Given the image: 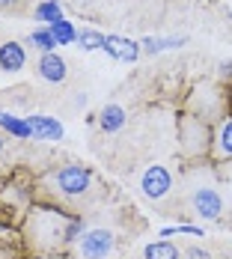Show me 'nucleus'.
Masks as SVG:
<instances>
[{"mask_svg": "<svg viewBox=\"0 0 232 259\" xmlns=\"http://www.w3.org/2000/svg\"><path fill=\"white\" fill-rule=\"evenodd\" d=\"M170 188H173V173L164 167V164H152V167H146L143 170V176H140V191H143V197L146 200H164L167 194H170Z\"/></svg>", "mask_w": 232, "mask_h": 259, "instance_id": "7ed1b4c3", "label": "nucleus"}, {"mask_svg": "<svg viewBox=\"0 0 232 259\" xmlns=\"http://www.w3.org/2000/svg\"><path fill=\"white\" fill-rule=\"evenodd\" d=\"M104 33L99 30H92V27H83V30H77V48H83V51H102L104 48Z\"/></svg>", "mask_w": 232, "mask_h": 259, "instance_id": "dca6fc26", "label": "nucleus"}, {"mask_svg": "<svg viewBox=\"0 0 232 259\" xmlns=\"http://www.w3.org/2000/svg\"><path fill=\"white\" fill-rule=\"evenodd\" d=\"M66 15H63L60 0H42V3H36V21H45V27H54Z\"/></svg>", "mask_w": 232, "mask_h": 259, "instance_id": "ddd939ff", "label": "nucleus"}, {"mask_svg": "<svg viewBox=\"0 0 232 259\" xmlns=\"http://www.w3.org/2000/svg\"><path fill=\"white\" fill-rule=\"evenodd\" d=\"M80 235H83V224H80V221H72V224L63 230V238H66V241H80Z\"/></svg>", "mask_w": 232, "mask_h": 259, "instance_id": "aec40b11", "label": "nucleus"}, {"mask_svg": "<svg viewBox=\"0 0 232 259\" xmlns=\"http://www.w3.org/2000/svg\"><path fill=\"white\" fill-rule=\"evenodd\" d=\"M184 45V36H173V39H155V36H146L143 42H140V48H143V54H149V57H155V54L161 51H170V48H181Z\"/></svg>", "mask_w": 232, "mask_h": 259, "instance_id": "2eb2a0df", "label": "nucleus"}, {"mask_svg": "<svg viewBox=\"0 0 232 259\" xmlns=\"http://www.w3.org/2000/svg\"><path fill=\"white\" fill-rule=\"evenodd\" d=\"M214 149L220 158H232V116L223 119L217 125V134H214Z\"/></svg>", "mask_w": 232, "mask_h": 259, "instance_id": "4468645a", "label": "nucleus"}, {"mask_svg": "<svg viewBox=\"0 0 232 259\" xmlns=\"http://www.w3.org/2000/svg\"><path fill=\"white\" fill-rule=\"evenodd\" d=\"M181 259H211V253L206 247H200V244H191V247L181 250Z\"/></svg>", "mask_w": 232, "mask_h": 259, "instance_id": "6ab92c4d", "label": "nucleus"}, {"mask_svg": "<svg viewBox=\"0 0 232 259\" xmlns=\"http://www.w3.org/2000/svg\"><path fill=\"white\" fill-rule=\"evenodd\" d=\"M125 107L122 104H104L102 113H99V125H102V131H107V134H113V131H119L122 125H125Z\"/></svg>", "mask_w": 232, "mask_h": 259, "instance_id": "1a4fd4ad", "label": "nucleus"}, {"mask_svg": "<svg viewBox=\"0 0 232 259\" xmlns=\"http://www.w3.org/2000/svg\"><path fill=\"white\" fill-rule=\"evenodd\" d=\"M24 63H27V51H24L21 42H12L9 39V42L0 45V69L3 72H21Z\"/></svg>", "mask_w": 232, "mask_h": 259, "instance_id": "6e6552de", "label": "nucleus"}, {"mask_svg": "<svg viewBox=\"0 0 232 259\" xmlns=\"http://www.w3.org/2000/svg\"><path fill=\"white\" fill-rule=\"evenodd\" d=\"M27 42H30L36 51H42V54H54L57 51V45H60L57 36L51 33V27H36V30L27 36Z\"/></svg>", "mask_w": 232, "mask_h": 259, "instance_id": "f8f14e48", "label": "nucleus"}, {"mask_svg": "<svg viewBox=\"0 0 232 259\" xmlns=\"http://www.w3.org/2000/svg\"><path fill=\"white\" fill-rule=\"evenodd\" d=\"M36 72H39V78L48 80V83H63V80L69 78V63H66L57 51L42 54L39 63H36Z\"/></svg>", "mask_w": 232, "mask_h": 259, "instance_id": "39448f33", "label": "nucleus"}, {"mask_svg": "<svg viewBox=\"0 0 232 259\" xmlns=\"http://www.w3.org/2000/svg\"><path fill=\"white\" fill-rule=\"evenodd\" d=\"M191 206L203 221H217L223 214V197L214 185H197L191 191Z\"/></svg>", "mask_w": 232, "mask_h": 259, "instance_id": "f03ea898", "label": "nucleus"}, {"mask_svg": "<svg viewBox=\"0 0 232 259\" xmlns=\"http://www.w3.org/2000/svg\"><path fill=\"white\" fill-rule=\"evenodd\" d=\"M24 3L27 0H0V15H18L24 12Z\"/></svg>", "mask_w": 232, "mask_h": 259, "instance_id": "a211bd4d", "label": "nucleus"}, {"mask_svg": "<svg viewBox=\"0 0 232 259\" xmlns=\"http://www.w3.org/2000/svg\"><path fill=\"white\" fill-rule=\"evenodd\" d=\"M51 33L57 36V42H60V45H72V42H77L75 24H72V21H66V18H63V21H57V24L51 27Z\"/></svg>", "mask_w": 232, "mask_h": 259, "instance_id": "f3484780", "label": "nucleus"}, {"mask_svg": "<svg viewBox=\"0 0 232 259\" xmlns=\"http://www.w3.org/2000/svg\"><path fill=\"white\" fill-rule=\"evenodd\" d=\"M113 247H116V235L110 230H86L77 241L80 259H110Z\"/></svg>", "mask_w": 232, "mask_h": 259, "instance_id": "f257e3e1", "label": "nucleus"}, {"mask_svg": "<svg viewBox=\"0 0 232 259\" xmlns=\"http://www.w3.org/2000/svg\"><path fill=\"white\" fill-rule=\"evenodd\" d=\"M104 54H110L113 60H119V63H134L143 48H140V42H134V39H125V36H107L104 39Z\"/></svg>", "mask_w": 232, "mask_h": 259, "instance_id": "423d86ee", "label": "nucleus"}, {"mask_svg": "<svg viewBox=\"0 0 232 259\" xmlns=\"http://www.w3.org/2000/svg\"><path fill=\"white\" fill-rule=\"evenodd\" d=\"M27 122H30L36 140H63V134H66L63 125L54 116H45V113H33V116H27Z\"/></svg>", "mask_w": 232, "mask_h": 259, "instance_id": "0eeeda50", "label": "nucleus"}, {"mask_svg": "<svg viewBox=\"0 0 232 259\" xmlns=\"http://www.w3.org/2000/svg\"><path fill=\"white\" fill-rule=\"evenodd\" d=\"M3 143H6V140H3V134H0V152H3Z\"/></svg>", "mask_w": 232, "mask_h": 259, "instance_id": "412c9836", "label": "nucleus"}, {"mask_svg": "<svg viewBox=\"0 0 232 259\" xmlns=\"http://www.w3.org/2000/svg\"><path fill=\"white\" fill-rule=\"evenodd\" d=\"M0 128L9 131L18 140H30L33 137V128H30L27 116H15V113H6V110H0Z\"/></svg>", "mask_w": 232, "mask_h": 259, "instance_id": "9d476101", "label": "nucleus"}, {"mask_svg": "<svg viewBox=\"0 0 232 259\" xmlns=\"http://www.w3.org/2000/svg\"><path fill=\"white\" fill-rule=\"evenodd\" d=\"M143 259H181V250L170 238H158L143 247Z\"/></svg>", "mask_w": 232, "mask_h": 259, "instance_id": "9b49d317", "label": "nucleus"}, {"mask_svg": "<svg viewBox=\"0 0 232 259\" xmlns=\"http://www.w3.org/2000/svg\"><path fill=\"white\" fill-rule=\"evenodd\" d=\"M89 182H92V170L83 167V164H69V167H63V170L54 176V185H57L60 194H66V197H80V194L89 188Z\"/></svg>", "mask_w": 232, "mask_h": 259, "instance_id": "20e7f679", "label": "nucleus"}]
</instances>
